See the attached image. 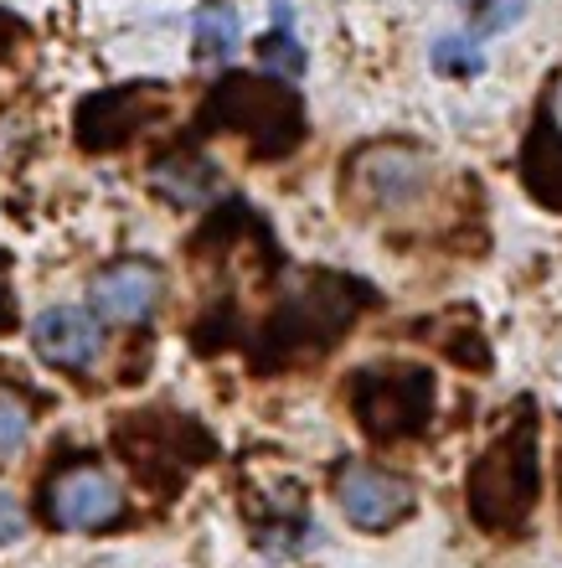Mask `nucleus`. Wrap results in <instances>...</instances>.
I'll list each match as a JSON object with an SVG mask.
<instances>
[{
    "label": "nucleus",
    "mask_w": 562,
    "mask_h": 568,
    "mask_svg": "<svg viewBox=\"0 0 562 568\" xmlns=\"http://www.w3.org/2000/svg\"><path fill=\"white\" fill-rule=\"evenodd\" d=\"M31 439V408L16 398V393L0 388V460L6 455H21Z\"/></svg>",
    "instance_id": "obj_8"
},
{
    "label": "nucleus",
    "mask_w": 562,
    "mask_h": 568,
    "mask_svg": "<svg viewBox=\"0 0 562 568\" xmlns=\"http://www.w3.org/2000/svg\"><path fill=\"white\" fill-rule=\"evenodd\" d=\"M521 11H527V0H490V11L474 21L480 31H505L511 21H521Z\"/></svg>",
    "instance_id": "obj_11"
},
{
    "label": "nucleus",
    "mask_w": 562,
    "mask_h": 568,
    "mask_svg": "<svg viewBox=\"0 0 562 568\" xmlns=\"http://www.w3.org/2000/svg\"><path fill=\"white\" fill-rule=\"evenodd\" d=\"M119 486L104 476V470H68V476L52 480V491H47V511H52V523L68 527V532H93V527H109L119 517Z\"/></svg>",
    "instance_id": "obj_2"
},
{
    "label": "nucleus",
    "mask_w": 562,
    "mask_h": 568,
    "mask_svg": "<svg viewBox=\"0 0 562 568\" xmlns=\"http://www.w3.org/2000/svg\"><path fill=\"white\" fill-rule=\"evenodd\" d=\"M336 501L356 527H387L413 507V491H408L398 476H382V470L356 465V470H346V476L336 480Z\"/></svg>",
    "instance_id": "obj_3"
},
{
    "label": "nucleus",
    "mask_w": 562,
    "mask_h": 568,
    "mask_svg": "<svg viewBox=\"0 0 562 568\" xmlns=\"http://www.w3.org/2000/svg\"><path fill=\"white\" fill-rule=\"evenodd\" d=\"M433 68L454 78L486 73V52H474V42H464V37H439L433 42Z\"/></svg>",
    "instance_id": "obj_10"
},
{
    "label": "nucleus",
    "mask_w": 562,
    "mask_h": 568,
    "mask_svg": "<svg viewBox=\"0 0 562 568\" xmlns=\"http://www.w3.org/2000/svg\"><path fill=\"white\" fill-rule=\"evenodd\" d=\"M93 305L109 315V321H150V311L161 305V274L150 264H114L93 280Z\"/></svg>",
    "instance_id": "obj_4"
},
{
    "label": "nucleus",
    "mask_w": 562,
    "mask_h": 568,
    "mask_svg": "<svg viewBox=\"0 0 562 568\" xmlns=\"http://www.w3.org/2000/svg\"><path fill=\"white\" fill-rule=\"evenodd\" d=\"M155 186H161L171 202L181 207H196V202H207L217 192V171L207 161H192V155H181V161H161L155 165Z\"/></svg>",
    "instance_id": "obj_7"
},
{
    "label": "nucleus",
    "mask_w": 562,
    "mask_h": 568,
    "mask_svg": "<svg viewBox=\"0 0 562 568\" xmlns=\"http://www.w3.org/2000/svg\"><path fill=\"white\" fill-rule=\"evenodd\" d=\"M237 42H243V21H237L233 6H217V0L196 6V16H192L196 62H227L237 52Z\"/></svg>",
    "instance_id": "obj_6"
},
{
    "label": "nucleus",
    "mask_w": 562,
    "mask_h": 568,
    "mask_svg": "<svg viewBox=\"0 0 562 568\" xmlns=\"http://www.w3.org/2000/svg\"><path fill=\"white\" fill-rule=\"evenodd\" d=\"M258 62H264L268 73H279V78H299V73H305V47L289 37V27H279L274 37H264Z\"/></svg>",
    "instance_id": "obj_9"
},
{
    "label": "nucleus",
    "mask_w": 562,
    "mask_h": 568,
    "mask_svg": "<svg viewBox=\"0 0 562 568\" xmlns=\"http://www.w3.org/2000/svg\"><path fill=\"white\" fill-rule=\"evenodd\" d=\"M423 181H429V165L408 150H371L361 161V186L377 202H408V196L423 192Z\"/></svg>",
    "instance_id": "obj_5"
},
{
    "label": "nucleus",
    "mask_w": 562,
    "mask_h": 568,
    "mask_svg": "<svg viewBox=\"0 0 562 568\" xmlns=\"http://www.w3.org/2000/svg\"><path fill=\"white\" fill-rule=\"evenodd\" d=\"M552 120H558V130H562V83L552 89Z\"/></svg>",
    "instance_id": "obj_13"
},
{
    "label": "nucleus",
    "mask_w": 562,
    "mask_h": 568,
    "mask_svg": "<svg viewBox=\"0 0 562 568\" xmlns=\"http://www.w3.org/2000/svg\"><path fill=\"white\" fill-rule=\"evenodd\" d=\"M31 346H37V357L52 362V367L83 373V367H93L99 352H104V331H99V321H93L89 311H78V305H52V311L37 315Z\"/></svg>",
    "instance_id": "obj_1"
},
{
    "label": "nucleus",
    "mask_w": 562,
    "mask_h": 568,
    "mask_svg": "<svg viewBox=\"0 0 562 568\" xmlns=\"http://www.w3.org/2000/svg\"><path fill=\"white\" fill-rule=\"evenodd\" d=\"M21 532H27V511L16 507V496L0 491V542H16Z\"/></svg>",
    "instance_id": "obj_12"
}]
</instances>
